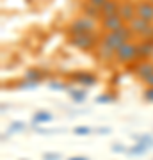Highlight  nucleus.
<instances>
[{
  "instance_id": "25",
  "label": "nucleus",
  "mask_w": 153,
  "mask_h": 160,
  "mask_svg": "<svg viewBox=\"0 0 153 160\" xmlns=\"http://www.w3.org/2000/svg\"><path fill=\"white\" fill-rule=\"evenodd\" d=\"M109 102H112V96L110 94H100L96 98V103H109Z\"/></svg>"
},
{
  "instance_id": "31",
  "label": "nucleus",
  "mask_w": 153,
  "mask_h": 160,
  "mask_svg": "<svg viewBox=\"0 0 153 160\" xmlns=\"http://www.w3.org/2000/svg\"><path fill=\"white\" fill-rule=\"evenodd\" d=\"M151 61H153V57H151Z\"/></svg>"
},
{
  "instance_id": "10",
  "label": "nucleus",
  "mask_w": 153,
  "mask_h": 160,
  "mask_svg": "<svg viewBox=\"0 0 153 160\" xmlns=\"http://www.w3.org/2000/svg\"><path fill=\"white\" fill-rule=\"evenodd\" d=\"M139 61H150L153 57V39H141L137 43Z\"/></svg>"
},
{
  "instance_id": "6",
  "label": "nucleus",
  "mask_w": 153,
  "mask_h": 160,
  "mask_svg": "<svg viewBox=\"0 0 153 160\" xmlns=\"http://www.w3.org/2000/svg\"><path fill=\"white\" fill-rule=\"evenodd\" d=\"M126 23L121 20V16L119 14H114V16H105L100 20V29L103 30V32H116V30L123 29Z\"/></svg>"
},
{
  "instance_id": "23",
  "label": "nucleus",
  "mask_w": 153,
  "mask_h": 160,
  "mask_svg": "<svg viewBox=\"0 0 153 160\" xmlns=\"http://www.w3.org/2000/svg\"><path fill=\"white\" fill-rule=\"evenodd\" d=\"M87 2H89L91 6H94L96 9H100V11H102V7L107 4V0H87Z\"/></svg>"
},
{
  "instance_id": "26",
  "label": "nucleus",
  "mask_w": 153,
  "mask_h": 160,
  "mask_svg": "<svg viewBox=\"0 0 153 160\" xmlns=\"http://www.w3.org/2000/svg\"><path fill=\"white\" fill-rule=\"evenodd\" d=\"M43 160H61V155L59 153H45L43 155Z\"/></svg>"
},
{
  "instance_id": "11",
  "label": "nucleus",
  "mask_w": 153,
  "mask_h": 160,
  "mask_svg": "<svg viewBox=\"0 0 153 160\" xmlns=\"http://www.w3.org/2000/svg\"><path fill=\"white\" fill-rule=\"evenodd\" d=\"M71 80L73 82H77V84H82V86L85 87H91L96 84V77L93 73H89V71H79V73H73L71 75Z\"/></svg>"
},
{
  "instance_id": "4",
  "label": "nucleus",
  "mask_w": 153,
  "mask_h": 160,
  "mask_svg": "<svg viewBox=\"0 0 153 160\" xmlns=\"http://www.w3.org/2000/svg\"><path fill=\"white\" fill-rule=\"evenodd\" d=\"M139 61V52H137V43L135 41H128L116 52V62L123 64V66H130Z\"/></svg>"
},
{
  "instance_id": "17",
  "label": "nucleus",
  "mask_w": 153,
  "mask_h": 160,
  "mask_svg": "<svg viewBox=\"0 0 153 160\" xmlns=\"http://www.w3.org/2000/svg\"><path fill=\"white\" fill-rule=\"evenodd\" d=\"M41 78H43L41 69H28L27 75H25V80H28V82H34V84H39Z\"/></svg>"
},
{
  "instance_id": "28",
  "label": "nucleus",
  "mask_w": 153,
  "mask_h": 160,
  "mask_svg": "<svg viewBox=\"0 0 153 160\" xmlns=\"http://www.w3.org/2000/svg\"><path fill=\"white\" fill-rule=\"evenodd\" d=\"M114 151H125V148L119 146V144H116V146H114Z\"/></svg>"
},
{
  "instance_id": "21",
  "label": "nucleus",
  "mask_w": 153,
  "mask_h": 160,
  "mask_svg": "<svg viewBox=\"0 0 153 160\" xmlns=\"http://www.w3.org/2000/svg\"><path fill=\"white\" fill-rule=\"evenodd\" d=\"M73 132L77 135H87V133H91V128L89 126H77V128H73Z\"/></svg>"
},
{
  "instance_id": "30",
  "label": "nucleus",
  "mask_w": 153,
  "mask_h": 160,
  "mask_svg": "<svg viewBox=\"0 0 153 160\" xmlns=\"http://www.w3.org/2000/svg\"><path fill=\"white\" fill-rule=\"evenodd\" d=\"M150 2H151V4H153V0H150Z\"/></svg>"
},
{
  "instance_id": "1",
  "label": "nucleus",
  "mask_w": 153,
  "mask_h": 160,
  "mask_svg": "<svg viewBox=\"0 0 153 160\" xmlns=\"http://www.w3.org/2000/svg\"><path fill=\"white\" fill-rule=\"evenodd\" d=\"M134 39V34L132 30L128 29V25H125L123 29L116 30V32H103L102 38H100V43L105 45L107 48H110L112 52H118L123 45H126L128 41Z\"/></svg>"
},
{
  "instance_id": "15",
  "label": "nucleus",
  "mask_w": 153,
  "mask_h": 160,
  "mask_svg": "<svg viewBox=\"0 0 153 160\" xmlns=\"http://www.w3.org/2000/svg\"><path fill=\"white\" fill-rule=\"evenodd\" d=\"M34 123L36 125H41V123H48V121H52V114L48 112V110H38L34 114Z\"/></svg>"
},
{
  "instance_id": "27",
  "label": "nucleus",
  "mask_w": 153,
  "mask_h": 160,
  "mask_svg": "<svg viewBox=\"0 0 153 160\" xmlns=\"http://www.w3.org/2000/svg\"><path fill=\"white\" fill-rule=\"evenodd\" d=\"M144 86H146V87H153V75L146 80V82H144Z\"/></svg>"
},
{
  "instance_id": "20",
  "label": "nucleus",
  "mask_w": 153,
  "mask_h": 160,
  "mask_svg": "<svg viewBox=\"0 0 153 160\" xmlns=\"http://www.w3.org/2000/svg\"><path fill=\"white\" fill-rule=\"evenodd\" d=\"M48 87H50V89H55V91H66V89H68L66 82H50Z\"/></svg>"
},
{
  "instance_id": "9",
  "label": "nucleus",
  "mask_w": 153,
  "mask_h": 160,
  "mask_svg": "<svg viewBox=\"0 0 153 160\" xmlns=\"http://www.w3.org/2000/svg\"><path fill=\"white\" fill-rule=\"evenodd\" d=\"M135 14L137 18L153 23V4L150 0H135Z\"/></svg>"
},
{
  "instance_id": "12",
  "label": "nucleus",
  "mask_w": 153,
  "mask_h": 160,
  "mask_svg": "<svg viewBox=\"0 0 153 160\" xmlns=\"http://www.w3.org/2000/svg\"><path fill=\"white\" fill-rule=\"evenodd\" d=\"M80 9H82V14H84V16H87V18H91V20H96V22H100V20H102V11H100V9H96L94 6H91L87 0H85L84 4L80 6Z\"/></svg>"
},
{
  "instance_id": "14",
  "label": "nucleus",
  "mask_w": 153,
  "mask_h": 160,
  "mask_svg": "<svg viewBox=\"0 0 153 160\" xmlns=\"http://www.w3.org/2000/svg\"><path fill=\"white\" fill-rule=\"evenodd\" d=\"M119 6H121V0H107V4L102 7V18L118 14V12H119Z\"/></svg>"
},
{
  "instance_id": "24",
  "label": "nucleus",
  "mask_w": 153,
  "mask_h": 160,
  "mask_svg": "<svg viewBox=\"0 0 153 160\" xmlns=\"http://www.w3.org/2000/svg\"><path fill=\"white\" fill-rule=\"evenodd\" d=\"M23 130H25V125L20 123V121H14L11 125V132H23Z\"/></svg>"
},
{
  "instance_id": "18",
  "label": "nucleus",
  "mask_w": 153,
  "mask_h": 160,
  "mask_svg": "<svg viewBox=\"0 0 153 160\" xmlns=\"http://www.w3.org/2000/svg\"><path fill=\"white\" fill-rule=\"evenodd\" d=\"M135 142L142 144V146H146V148H151L153 146V137H150V135H135Z\"/></svg>"
},
{
  "instance_id": "7",
  "label": "nucleus",
  "mask_w": 153,
  "mask_h": 160,
  "mask_svg": "<svg viewBox=\"0 0 153 160\" xmlns=\"http://www.w3.org/2000/svg\"><path fill=\"white\" fill-rule=\"evenodd\" d=\"M134 75H135L137 78L141 80V82H146L150 77L153 75V61H137L134 64Z\"/></svg>"
},
{
  "instance_id": "16",
  "label": "nucleus",
  "mask_w": 153,
  "mask_h": 160,
  "mask_svg": "<svg viewBox=\"0 0 153 160\" xmlns=\"http://www.w3.org/2000/svg\"><path fill=\"white\" fill-rule=\"evenodd\" d=\"M69 96L75 103H82L87 96V92H85V89H69Z\"/></svg>"
},
{
  "instance_id": "13",
  "label": "nucleus",
  "mask_w": 153,
  "mask_h": 160,
  "mask_svg": "<svg viewBox=\"0 0 153 160\" xmlns=\"http://www.w3.org/2000/svg\"><path fill=\"white\" fill-rule=\"evenodd\" d=\"M96 55L100 61H103V62H110V61H116V52H112L110 48H107L105 45H100L96 46Z\"/></svg>"
},
{
  "instance_id": "22",
  "label": "nucleus",
  "mask_w": 153,
  "mask_h": 160,
  "mask_svg": "<svg viewBox=\"0 0 153 160\" xmlns=\"http://www.w3.org/2000/svg\"><path fill=\"white\" fill-rule=\"evenodd\" d=\"M142 96H144L146 102H153V87H146L144 92H142Z\"/></svg>"
},
{
  "instance_id": "2",
  "label": "nucleus",
  "mask_w": 153,
  "mask_h": 160,
  "mask_svg": "<svg viewBox=\"0 0 153 160\" xmlns=\"http://www.w3.org/2000/svg\"><path fill=\"white\" fill-rule=\"evenodd\" d=\"M100 27V22L96 20H91L87 16H77L73 22L68 25V36H75V34H96V29Z\"/></svg>"
},
{
  "instance_id": "19",
  "label": "nucleus",
  "mask_w": 153,
  "mask_h": 160,
  "mask_svg": "<svg viewBox=\"0 0 153 160\" xmlns=\"http://www.w3.org/2000/svg\"><path fill=\"white\" fill-rule=\"evenodd\" d=\"M146 151H148L146 146H142V144H137V142H135V146H134V148L128 149V153H130V155H135V157H141V155H144Z\"/></svg>"
},
{
  "instance_id": "3",
  "label": "nucleus",
  "mask_w": 153,
  "mask_h": 160,
  "mask_svg": "<svg viewBox=\"0 0 153 160\" xmlns=\"http://www.w3.org/2000/svg\"><path fill=\"white\" fill-rule=\"evenodd\" d=\"M100 38L102 36L98 34H75V36H68V43L82 52H91L96 50V46L100 45Z\"/></svg>"
},
{
  "instance_id": "29",
  "label": "nucleus",
  "mask_w": 153,
  "mask_h": 160,
  "mask_svg": "<svg viewBox=\"0 0 153 160\" xmlns=\"http://www.w3.org/2000/svg\"><path fill=\"white\" fill-rule=\"evenodd\" d=\"M69 160H89V158H85V157H71Z\"/></svg>"
},
{
  "instance_id": "5",
  "label": "nucleus",
  "mask_w": 153,
  "mask_h": 160,
  "mask_svg": "<svg viewBox=\"0 0 153 160\" xmlns=\"http://www.w3.org/2000/svg\"><path fill=\"white\" fill-rule=\"evenodd\" d=\"M128 29L132 30L134 38H139V39H153V23L146 22V20H141V18H135L128 23Z\"/></svg>"
},
{
  "instance_id": "8",
  "label": "nucleus",
  "mask_w": 153,
  "mask_h": 160,
  "mask_svg": "<svg viewBox=\"0 0 153 160\" xmlns=\"http://www.w3.org/2000/svg\"><path fill=\"white\" fill-rule=\"evenodd\" d=\"M119 16L121 20L128 25L132 20H135L137 14H135V0H121V6H119Z\"/></svg>"
}]
</instances>
